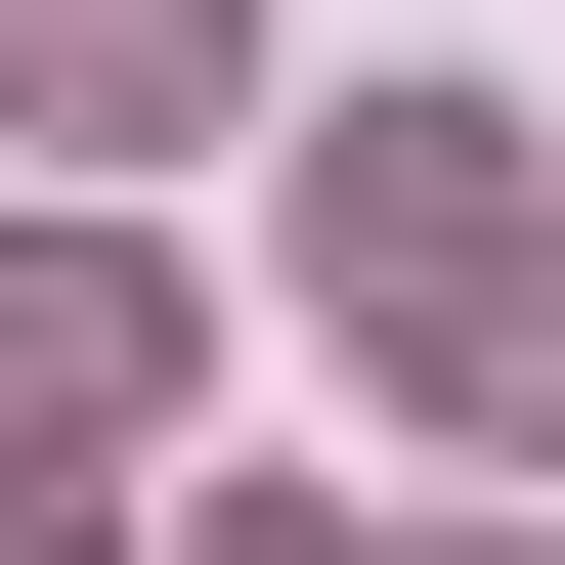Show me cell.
<instances>
[{"mask_svg":"<svg viewBox=\"0 0 565 565\" xmlns=\"http://www.w3.org/2000/svg\"><path fill=\"white\" fill-rule=\"evenodd\" d=\"M217 565H305V522H217Z\"/></svg>","mask_w":565,"mask_h":565,"instance_id":"obj_5","label":"cell"},{"mask_svg":"<svg viewBox=\"0 0 565 565\" xmlns=\"http://www.w3.org/2000/svg\"><path fill=\"white\" fill-rule=\"evenodd\" d=\"M392 349H435V392H479V435H565V217H479V262H435V305H392Z\"/></svg>","mask_w":565,"mask_h":565,"instance_id":"obj_2","label":"cell"},{"mask_svg":"<svg viewBox=\"0 0 565 565\" xmlns=\"http://www.w3.org/2000/svg\"><path fill=\"white\" fill-rule=\"evenodd\" d=\"M44 87L87 131H217V0H44Z\"/></svg>","mask_w":565,"mask_h":565,"instance_id":"obj_3","label":"cell"},{"mask_svg":"<svg viewBox=\"0 0 565 565\" xmlns=\"http://www.w3.org/2000/svg\"><path fill=\"white\" fill-rule=\"evenodd\" d=\"M174 392V262H0V435H131Z\"/></svg>","mask_w":565,"mask_h":565,"instance_id":"obj_1","label":"cell"},{"mask_svg":"<svg viewBox=\"0 0 565 565\" xmlns=\"http://www.w3.org/2000/svg\"><path fill=\"white\" fill-rule=\"evenodd\" d=\"M0 565H87V479H0Z\"/></svg>","mask_w":565,"mask_h":565,"instance_id":"obj_4","label":"cell"}]
</instances>
